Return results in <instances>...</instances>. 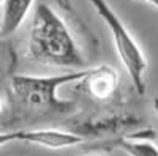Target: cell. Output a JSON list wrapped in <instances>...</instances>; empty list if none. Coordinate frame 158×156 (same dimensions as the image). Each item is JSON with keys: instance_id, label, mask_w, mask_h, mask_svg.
<instances>
[{"instance_id": "cell-1", "label": "cell", "mask_w": 158, "mask_h": 156, "mask_svg": "<svg viewBox=\"0 0 158 156\" xmlns=\"http://www.w3.org/2000/svg\"><path fill=\"white\" fill-rule=\"evenodd\" d=\"M56 6L57 0H41L35 5L27 54L30 60L48 66L85 70L90 60L73 32V24Z\"/></svg>"}, {"instance_id": "cell-2", "label": "cell", "mask_w": 158, "mask_h": 156, "mask_svg": "<svg viewBox=\"0 0 158 156\" xmlns=\"http://www.w3.org/2000/svg\"><path fill=\"white\" fill-rule=\"evenodd\" d=\"M89 70H73L56 76H30V74H15L11 77V92L27 107L44 110V112H59L67 114L73 109L74 102L63 101L57 96L59 88L81 82Z\"/></svg>"}, {"instance_id": "cell-3", "label": "cell", "mask_w": 158, "mask_h": 156, "mask_svg": "<svg viewBox=\"0 0 158 156\" xmlns=\"http://www.w3.org/2000/svg\"><path fill=\"white\" fill-rule=\"evenodd\" d=\"M89 2L92 3L97 14L103 19V22L109 29L117 55L120 58L123 68L127 70L136 92L139 95H144L146 93L144 74H146V70H147V60L144 57L138 41L131 36V33L125 27L122 19L115 14V11L111 8V5L106 0H89Z\"/></svg>"}, {"instance_id": "cell-4", "label": "cell", "mask_w": 158, "mask_h": 156, "mask_svg": "<svg viewBox=\"0 0 158 156\" xmlns=\"http://www.w3.org/2000/svg\"><path fill=\"white\" fill-rule=\"evenodd\" d=\"M82 140L79 134L62 129H18L0 136V145H6L8 142H25L51 150H60L77 145Z\"/></svg>"}, {"instance_id": "cell-5", "label": "cell", "mask_w": 158, "mask_h": 156, "mask_svg": "<svg viewBox=\"0 0 158 156\" xmlns=\"http://www.w3.org/2000/svg\"><path fill=\"white\" fill-rule=\"evenodd\" d=\"M81 85L92 98L104 101L115 93L118 85V74L114 68L103 65V66L89 70L81 81Z\"/></svg>"}, {"instance_id": "cell-6", "label": "cell", "mask_w": 158, "mask_h": 156, "mask_svg": "<svg viewBox=\"0 0 158 156\" xmlns=\"http://www.w3.org/2000/svg\"><path fill=\"white\" fill-rule=\"evenodd\" d=\"M156 137L155 131H141L118 137L112 142V147L123 150L130 156H158V145L153 142Z\"/></svg>"}, {"instance_id": "cell-7", "label": "cell", "mask_w": 158, "mask_h": 156, "mask_svg": "<svg viewBox=\"0 0 158 156\" xmlns=\"http://www.w3.org/2000/svg\"><path fill=\"white\" fill-rule=\"evenodd\" d=\"M35 0H2V38L15 33L24 24Z\"/></svg>"}, {"instance_id": "cell-8", "label": "cell", "mask_w": 158, "mask_h": 156, "mask_svg": "<svg viewBox=\"0 0 158 156\" xmlns=\"http://www.w3.org/2000/svg\"><path fill=\"white\" fill-rule=\"evenodd\" d=\"M152 106H153V110H155V114L158 115V95L153 98V101H152Z\"/></svg>"}, {"instance_id": "cell-9", "label": "cell", "mask_w": 158, "mask_h": 156, "mask_svg": "<svg viewBox=\"0 0 158 156\" xmlns=\"http://www.w3.org/2000/svg\"><path fill=\"white\" fill-rule=\"evenodd\" d=\"M142 2H147V3H150L152 6L158 8V0H142Z\"/></svg>"}]
</instances>
